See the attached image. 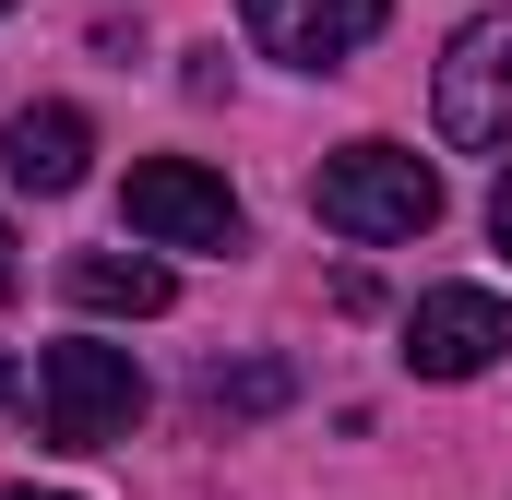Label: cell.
<instances>
[{
    "mask_svg": "<svg viewBox=\"0 0 512 500\" xmlns=\"http://www.w3.org/2000/svg\"><path fill=\"white\" fill-rule=\"evenodd\" d=\"M310 215L334 227V239H429L441 227V167L429 155H405V143H346V155H322V179H310Z\"/></svg>",
    "mask_w": 512,
    "mask_h": 500,
    "instance_id": "6da1fadb",
    "label": "cell"
},
{
    "mask_svg": "<svg viewBox=\"0 0 512 500\" xmlns=\"http://www.w3.org/2000/svg\"><path fill=\"white\" fill-rule=\"evenodd\" d=\"M36 417H48L60 453H108V441H131V417H143L131 346H48V358H36Z\"/></svg>",
    "mask_w": 512,
    "mask_h": 500,
    "instance_id": "7a4b0ae2",
    "label": "cell"
},
{
    "mask_svg": "<svg viewBox=\"0 0 512 500\" xmlns=\"http://www.w3.org/2000/svg\"><path fill=\"white\" fill-rule=\"evenodd\" d=\"M120 215H131V239H155V250H239V191L215 167H191V155H143Z\"/></svg>",
    "mask_w": 512,
    "mask_h": 500,
    "instance_id": "3957f363",
    "label": "cell"
},
{
    "mask_svg": "<svg viewBox=\"0 0 512 500\" xmlns=\"http://www.w3.org/2000/svg\"><path fill=\"white\" fill-rule=\"evenodd\" d=\"M429 108H441V143H465V155L512 143V12H477V24L441 48Z\"/></svg>",
    "mask_w": 512,
    "mask_h": 500,
    "instance_id": "277c9868",
    "label": "cell"
},
{
    "mask_svg": "<svg viewBox=\"0 0 512 500\" xmlns=\"http://www.w3.org/2000/svg\"><path fill=\"white\" fill-rule=\"evenodd\" d=\"M501 346H512V310L489 286H429V298L405 310V370L417 381H477Z\"/></svg>",
    "mask_w": 512,
    "mask_h": 500,
    "instance_id": "5b68a950",
    "label": "cell"
},
{
    "mask_svg": "<svg viewBox=\"0 0 512 500\" xmlns=\"http://www.w3.org/2000/svg\"><path fill=\"white\" fill-rule=\"evenodd\" d=\"M393 0H239V24H251L262 60H286V72H334V60H358L370 36H382Z\"/></svg>",
    "mask_w": 512,
    "mask_h": 500,
    "instance_id": "8992f818",
    "label": "cell"
},
{
    "mask_svg": "<svg viewBox=\"0 0 512 500\" xmlns=\"http://www.w3.org/2000/svg\"><path fill=\"white\" fill-rule=\"evenodd\" d=\"M84 155H96L84 108H12V120H0V167H12L24 191H72Z\"/></svg>",
    "mask_w": 512,
    "mask_h": 500,
    "instance_id": "52a82bcc",
    "label": "cell"
},
{
    "mask_svg": "<svg viewBox=\"0 0 512 500\" xmlns=\"http://www.w3.org/2000/svg\"><path fill=\"white\" fill-rule=\"evenodd\" d=\"M60 286L84 298V310H120V322H155L179 286H167V262H143V250H72L60 262Z\"/></svg>",
    "mask_w": 512,
    "mask_h": 500,
    "instance_id": "ba28073f",
    "label": "cell"
},
{
    "mask_svg": "<svg viewBox=\"0 0 512 500\" xmlns=\"http://www.w3.org/2000/svg\"><path fill=\"white\" fill-rule=\"evenodd\" d=\"M286 405V370L251 358V370H203V417H274Z\"/></svg>",
    "mask_w": 512,
    "mask_h": 500,
    "instance_id": "9c48e42d",
    "label": "cell"
},
{
    "mask_svg": "<svg viewBox=\"0 0 512 500\" xmlns=\"http://www.w3.org/2000/svg\"><path fill=\"white\" fill-rule=\"evenodd\" d=\"M489 239L512 250V167H501V191H489Z\"/></svg>",
    "mask_w": 512,
    "mask_h": 500,
    "instance_id": "30bf717a",
    "label": "cell"
},
{
    "mask_svg": "<svg viewBox=\"0 0 512 500\" xmlns=\"http://www.w3.org/2000/svg\"><path fill=\"white\" fill-rule=\"evenodd\" d=\"M0 298H12V227H0Z\"/></svg>",
    "mask_w": 512,
    "mask_h": 500,
    "instance_id": "8fae6325",
    "label": "cell"
},
{
    "mask_svg": "<svg viewBox=\"0 0 512 500\" xmlns=\"http://www.w3.org/2000/svg\"><path fill=\"white\" fill-rule=\"evenodd\" d=\"M12 393H24V370H12V358H0V405H12Z\"/></svg>",
    "mask_w": 512,
    "mask_h": 500,
    "instance_id": "7c38bea8",
    "label": "cell"
},
{
    "mask_svg": "<svg viewBox=\"0 0 512 500\" xmlns=\"http://www.w3.org/2000/svg\"><path fill=\"white\" fill-rule=\"evenodd\" d=\"M0 500H60V489H0Z\"/></svg>",
    "mask_w": 512,
    "mask_h": 500,
    "instance_id": "4fadbf2b",
    "label": "cell"
},
{
    "mask_svg": "<svg viewBox=\"0 0 512 500\" xmlns=\"http://www.w3.org/2000/svg\"><path fill=\"white\" fill-rule=\"evenodd\" d=\"M0 12H12V0H0Z\"/></svg>",
    "mask_w": 512,
    "mask_h": 500,
    "instance_id": "5bb4252c",
    "label": "cell"
}]
</instances>
